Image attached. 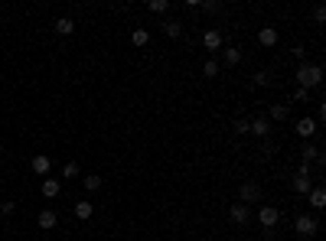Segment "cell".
<instances>
[{
    "label": "cell",
    "mask_w": 326,
    "mask_h": 241,
    "mask_svg": "<svg viewBox=\"0 0 326 241\" xmlns=\"http://www.w3.org/2000/svg\"><path fill=\"white\" fill-rule=\"evenodd\" d=\"M316 127H320V124H316L313 118H300V121H297V137H303V140H310L313 137V134H316Z\"/></svg>",
    "instance_id": "ba28073f"
},
{
    "label": "cell",
    "mask_w": 326,
    "mask_h": 241,
    "mask_svg": "<svg viewBox=\"0 0 326 241\" xmlns=\"http://www.w3.org/2000/svg\"><path fill=\"white\" fill-rule=\"evenodd\" d=\"M316 124H320V121H326V104H320V108H316V118H313Z\"/></svg>",
    "instance_id": "d6a6232c"
},
{
    "label": "cell",
    "mask_w": 326,
    "mask_h": 241,
    "mask_svg": "<svg viewBox=\"0 0 326 241\" xmlns=\"http://www.w3.org/2000/svg\"><path fill=\"white\" fill-rule=\"evenodd\" d=\"M72 212H75V218H82V222H88V218L95 215V205L88 202V199H78V202L72 205Z\"/></svg>",
    "instance_id": "4fadbf2b"
},
{
    "label": "cell",
    "mask_w": 326,
    "mask_h": 241,
    "mask_svg": "<svg viewBox=\"0 0 326 241\" xmlns=\"http://www.w3.org/2000/svg\"><path fill=\"white\" fill-rule=\"evenodd\" d=\"M78 173H82V169H78L75 160H69V163L62 166V180H78Z\"/></svg>",
    "instance_id": "44dd1931"
},
{
    "label": "cell",
    "mask_w": 326,
    "mask_h": 241,
    "mask_svg": "<svg viewBox=\"0 0 326 241\" xmlns=\"http://www.w3.org/2000/svg\"><path fill=\"white\" fill-rule=\"evenodd\" d=\"M300 163H307V166H310L313 163V160H320V147H316V144H310V140H303V147H300Z\"/></svg>",
    "instance_id": "9a60e30c"
},
{
    "label": "cell",
    "mask_w": 326,
    "mask_h": 241,
    "mask_svg": "<svg viewBox=\"0 0 326 241\" xmlns=\"http://www.w3.org/2000/svg\"><path fill=\"white\" fill-rule=\"evenodd\" d=\"M36 225H39L42 231H52V228L59 225V215H56V212H52V209H42L39 215H36Z\"/></svg>",
    "instance_id": "9c48e42d"
},
{
    "label": "cell",
    "mask_w": 326,
    "mask_h": 241,
    "mask_svg": "<svg viewBox=\"0 0 326 241\" xmlns=\"http://www.w3.org/2000/svg\"><path fill=\"white\" fill-rule=\"evenodd\" d=\"M202 10H206V13H219V4H215V0H209V4H202Z\"/></svg>",
    "instance_id": "1f68e13d"
},
{
    "label": "cell",
    "mask_w": 326,
    "mask_h": 241,
    "mask_svg": "<svg viewBox=\"0 0 326 241\" xmlns=\"http://www.w3.org/2000/svg\"><path fill=\"white\" fill-rule=\"evenodd\" d=\"M13 212H16V202H13V199H7L4 205H0V215H4V218H7V215H13Z\"/></svg>",
    "instance_id": "83f0119b"
},
{
    "label": "cell",
    "mask_w": 326,
    "mask_h": 241,
    "mask_svg": "<svg viewBox=\"0 0 326 241\" xmlns=\"http://www.w3.org/2000/svg\"><path fill=\"white\" fill-rule=\"evenodd\" d=\"M202 75H206V78H215V75H219V62H215V59H206V62H202Z\"/></svg>",
    "instance_id": "cb8c5ba5"
},
{
    "label": "cell",
    "mask_w": 326,
    "mask_h": 241,
    "mask_svg": "<svg viewBox=\"0 0 326 241\" xmlns=\"http://www.w3.org/2000/svg\"><path fill=\"white\" fill-rule=\"evenodd\" d=\"M290 56L297 59V65H303V62H307V49L303 46H294V49H290Z\"/></svg>",
    "instance_id": "4316f807"
},
{
    "label": "cell",
    "mask_w": 326,
    "mask_h": 241,
    "mask_svg": "<svg viewBox=\"0 0 326 241\" xmlns=\"http://www.w3.org/2000/svg\"><path fill=\"white\" fill-rule=\"evenodd\" d=\"M0 222H4V215H0Z\"/></svg>",
    "instance_id": "836d02e7"
},
{
    "label": "cell",
    "mask_w": 326,
    "mask_h": 241,
    "mask_svg": "<svg viewBox=\"0 0 326 241\" xmlns=\"http://www.w3.org/2000/svg\"><path fill=\"white\" fill-rule=\"evenodd\" d=\"M232 134L245 137V134H248V118H235V121H232Z\"/></svg>",
    "instance_id": "d4e9b609"
},
{
    "label": "cell",
    "mask_w": 326,
    "mask_h": 241,
    "mask_svg": "<svg viewBox=\"0 0 326 241\" xmlns=\"http://www.w3.org/2000/svg\"><path fill=\"white\" fill-rule=\"evenodd\" d=\"M39 192L46 195V199H56V195L62 192V183H59V180H49V176H46V180L39 183Z\"/></svg>",
    "instance_id": "7c38bea8"
},
{
    "label": "cell",
    "mask_w": 326,
    "mask_h": 241,
    "mask_svg": "<svg viewBox=\"0 0 326 241\" xmlns=\"http://www.w3.org/2000/svg\"><path fill=\"white\" fill-rule=\"evenodd\" d=\"M166 10H170L166 0H150V13H166Z\"/></svg>",
    "instance_id": "484cf974"
},
{
    "label": "cell",
    "mask_w": 326,
    "mask_h": 241,
    "mask_svg": "<svg viewBox=\"0 0 326 241\" xmlns=\"http://www.w3.org/2000/svg\"><path fill=\"white\" fill-rule=\"evenodd\" d=\"M163 33H166L170 39H180V36H183V23H180V20H166V23H163Z\"/></svg>",
    "instance_id": "ffe728a7"
},
{
    "label": "cell",
    "mask_w": 326,
    "mask_h": 241,
    "mask_svg": "<svg viewBox=\"0 0 326 241\" xmlns=\"http://www.w3.org/2000/svg\"><path fill=\"white\" fill-rule=\"evenodd\" d=\"M258 222L271 231L280 222V209H277V205H261V209H258Z\"/></svg>",
    "instance_id": "8992f818"
},
{
    "label": "cell",
    "mask_w": 326,
    "mask_h": 241,
    "mask_svg": "<svg viewBox=\"0 0 326 241\" xmlns=\"http://www.w3.org/2000/svg\"><path fill=\"white\" fill-rule=\"evenodd\" d=\"M294 101H307V104H310V92H303V88H297V92H294Z\"/></svg>",
    "instance_id": "f546056e"
},
{
    "label": "cell",
    "mask_w": 326,
    "mask_h": 241,
    "mask_svg": "<svg viewBox=\"0 0 326 241\" xmlns=\"http://www.w3.org/2000/svg\"><path fill=\"white\" fill-rule=\"evenodd\" d=\"M82 186H85V192H98L101 189V176H85V180H82Z\"/></svg>",
    "instance_id": "7402d4cb"
},
{
    "label": "cell",
    "mask_w": 326,
    "mask_h": 241,
    "mask_svg": "<svg viewBox=\"0 0 326 241\" xmlns=\"http://www.w3.org/2000/svg\"><path fill=\"white\" fill-rule=\"evenodd\" d=\"M307 195H310V205H313V209H323V205H326V189H323V186H313Z\"/></svg>",
    "instance_id": "d6986e66"
},
{
    "label": "cell",
    "mask_w": 326,
    "mask_h": 241,
    "mask_svg": "<svg viewBox=\"0 0 326 241\" xmlns=\"http://www.w3.org/2000/svg\"><path fill=\"white\" fill-rule=\"evenodd\" d=\"M313 20H316V23H326V10H323V7H320V4H316V7H313Z\"/></svg>",
    "instance_id": "4dcf8cb0"
},
{
    "label": "cell",
    "mask_w": 326,
    "mask_h": 241,
    "mask_svg": "<svg viewBox=\"0 0 326 241\" xmlns=\"http://www.w3.org/2000/svg\"><path fill=\"white\" fill-rule=\"evenodd\" d=\"M323 82V65H316V62H303V65H297V85L303 88V92H310Z\"/></svg>",
    "instance_id": "6da1fadb"
},
{
    "label": "cell",
    "mask_w": 326,
    "mask_h": 241,
    "mask_svg": "<svg viewBox=\"0 0 326 241\" xmlns=\"http://www.w3.org/2000/svg\"><path fill=\"white\" fill-rule=\"evenodd\" d=\"M294 231L300 238H313L316 231H320V222H316V215H307V212H300V215L294 218Z\"/></svg>",
    "instance_id": "7a4b0ae2"
},
{
    "label": "cell",
    "mask_w": 326,
    "mask_h": 241,
    "mask_svg": "<svg viewBox=\"0 0 326 241\" xmlns=\"http://www.w3.org/2000/svg\"><path fill=\"white\" fill-rule=\"evenodd\" d=\"M248 134H254V137H268V134H271V121L268 118H248Z\"/></svg>",
    "instance_id": "52a82bcc"
},
{
    "label": "cell",
    "mask_w": 326,
    "mask_h": 241,
    "mask_svg": "<svg viewBox=\"0 0 326 241\" xmlns=\"http://www.w3.org/2000/svg\"><path fill=\"white\" fill-rule=\"evenodd\" d=\"M206 241H209V238H206Z\"/></svg>",
    "instance_id": "e575fe53"
},
{
    "label": "cell",
    "mask_w": 326,
    "mask_h": 241,
    "mask_svg": "<svg viewBox=\"0 0 326 241\" xmlns=\"http://www.w3.org/2000/svg\"><path fill=\"white\" fill-rule=\"evenodd\" d=\"M30 166H33V173H36V176H49V169H52V160L39 154V157H33V160H30Z\"/></svg>",
    "instance_id": "5bb4252c"
},
{
    "label": "cell",
    "mask_w": 326,
    "mask_h": 241,
    "mask_svg": "<svg viewBox=\"0 0 326 241\" xmlns=\"http://www.w3.org/2000/svg\"><path fill=\"white\" fill-rule=\"evenodd\" d=\"M131 42H134V46H147V42H150V33H147V30H134V33H131Z\"/></svg>",
    "instance_id": "603a6c76"
},
{
    "label": "cell",
    "mask_w": 326,
    "mask_h": 241,
    "mask_svg": "<svg viewBox=\"0 0 326 241\" xmlns=\"http://www.w3.org/2000/svg\"><path fill=\"white\" fill-rule=\"evenodd\" d=\"M287 118H290L287 104H271V108H268V121H280V124H284Z\"/></svg>",
    "instance_id": "2e32d148"
},
{
    "label": "cell",
    "mask_w": 326,
    "mask_h": 241,
    "mask_svg": "<svg viewBox=\"0 0 326 241\" xmlns=\"http://www.w3.org/2000/svg\"><path fill=\"white\" fill-rule=\"evenodd\" d=\"M310 189H313L310 173H294V192H297V195H307Z\"/></svg>",
    "instance_id": "30bf717a"
},
{
    "label": "cell",
    "mask_w": 326,
    "mask_h": 241,
    "mask_svg": "<svg viewBox=\"0 0 326 241\" xmlns=\"http://www.w3.org/2000/svg\"><path fill=\"white\" fill-rule=\"evenodd\" d=\"M238 202H245L251 209L254 202H261V186L254 183V180H248V183H242V189H238Z\"/></svg>",
    "instance_id": "3957f363"
},
{
    "label": "cell",
    "mask_w": 326,
    "mask_h": 241,
    "mask_svg": "<svg viewBox=\"0 0 326 241\" xmlns=\"http://www.w3.org/2000/svg\"><path fill=\"white\" fill-rule=\"evenodd\" d=\"M268 82H271V75H268V72H254V82H251V85H258V88H261V85H268Z\"/></svg>",
    "instance_id": "f1b7e54d"
},
{
    "label": "cell",
    "mask_w": 326,
    "mask_h": 241,
    "mask_svg": "<svg viewBox=\"0 0 326 241\" xmlns=\"http://www.w3.org/2000/svg\"><path fill=\"white\" fill-rule=\"evenodd\" d=\"M277 39H280V33L274 30V26H261V33H258V42H261V46H277Z\"/></svg>",
    "instance_id": "8fae6325"
},
{
    "label": "cell",
    "mask_w": 326,
    "mask_h": 241,
    "mask_svg": "<svg viewBox=\"0 0 326 241\" xmlns=\"http://www.w3.org/2000/svg\"><path fill=\"white\" fill-rule=\"evenodd\" d=\"M222 46H225L222 30H206V33H202V49H206V52H219Z\"/></svg>",
    "instance_id": "5b68a950"
},
{
    "label": "cell",
    "mask_w": 326,
    "mask_h": 241,
    "mask_svg": "<svg viewBox=\"0 0 326 241\" xmlns=\"http://www.w3.org/2000/svg\"><path fill=\"white\" fill-rule=\"evenodd\" d=\"M222 62H225V65H238V62H242V49L222 46Z\"/></svg>",
    "instance_id": "e0dca14e"
},
{
    "label": "cell",
    "mask_w": 326,
    "mask_h": 241,
    "mask_svg": "<svg viewBox=\"0 0 326 241\" xmlns=\"http://www.w3.org/2000/svg\"><path fill=\"white\" fill-rule=\"evenodd\" d=\"M228 222H232V225H248V222H251V209L245 202H232V205H228Z\"/></svg>",
    "instance_id": "277c9868"
},
{
    "label": "cell",
    "mask_w": 326,
    "mask_h": 241,
    "mask_svg": "<svg viewBox=\"0 0 326 241\" xmlns=\"http://www.w3.org/2000/svg\"><path fill=\"white\" fill-rule=\"evenodd\" d=\"M56 33H59V36H72V33H75L72 16H59V20H56Z\"/></svg>",
    "instance_id": "ac0fdd59"
}]
</instances>
